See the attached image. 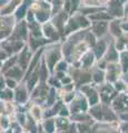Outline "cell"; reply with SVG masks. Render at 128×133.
Masks as SVG:
<instances>
[{
    "label": "cell",
    "instance_id": "6da1fadb",
    "mask_svg": "<svg viewBox=\"0 0 128 133\" xmlns=\"http://www.w3.org/2000/svg\"><path fill=\"white\" fill-rule=\"evenodd\" d=\"M105 29H106V23H105V22H99V23H97L95 26V31H96L97 34L104 33Z\"/></svg>",
    "mask_w": 128,
    "mask_h": 133
},
{
    "label": "cell",
    "instance_id": "7a4b0ae2",
    "mask_svg": "<svg viewBox=\"0 0 128 133\" xmlns=\"http://www.w3.org/2000/svg\"><path fill=\"white\" fill-rule=\"evenodd\" d=\"M104 49H105V43L104 42H100V43L97 46V48H96V55H97V57H100V55H103Z\"/></svg>",
    "mask_w": 128,
    "mask_h": 133
},
{
    "label": "cell",
    "instance_id": "3957f363",
    "mask_svg": "<svg viewBox=\"0 0 128 133\" xmlns=\"http://www.w3.org/2000/svg\"><path fill=\"white\" fill-rule=\"evenodd\" d=\"M57 59H58V55L56 52L50 55V59H49V65H50V68H52V65H54L55 61H57Z\"/></svg>",
    "mask_w": 128,
    "mask_h": 133
},
{
    "label": "cell",
    "instance_id": "277c9868",
    "mask_svg": "<svg viewBox=\"0 0 128 133\" xmlns=\"http://www.w3.org/2000/svg\"><path fill=\"white\" fill-rule=\"evenodd\" d=\"M17 99H18V101H24L25 99H26V93L22 91V90H19L18 91V94H17Z\"/></svg>",
    "mask_w": 128,
    "mask_h": 133
},
{
    "label": "cell",
    "instance_id": "5b68a950",
    "mask_svg": "<svg viewBox=\"0 0 128 133\" xmlns=\"http://www.w3.org/2000/svg\"><path fill=\"white\" fill-rule=\"evenodd\" d=\"M9 75H12V77H16V78H20V72L18 69H14V70H11L9 73Z\"/></svg>",
    "mask_w": 128,
    "mask_h": 133
},
{
    "label": "cell",
    "instance_id": "8992f818",
    "mask_svg": "<svg viewBox=\"0 0 128 133\" xmlns=\"http://www.w3.org/2000/svg\"><path fill=\"white\" fill-rule=\"evenodd\" d=\"M37 78H38V75L37 74H34V77L29 80V84H28V87H29V89H32V87H34V84H35L36 80H37Z\"/></svg>",
    "mask_w": 128,
    "mask_h": 133
},
{
    "label": "cell",
    "instance_id": "52a82bcc",
    "mask_svg": "<svg viewBox=\"0 0 128 133\" xmlns=\"http://www.w3.org/2000/svg\"><path fill=\"white\" fill-rule=\"evenodd\" d=\"M29 55H29L27 51H25V52H24V55H22V59H21V62H22V65H24V67L26 65V61L28 60Z\"/></svg>",
    "mask_w": 128,
    "mask_h": 133
},
{
    "label": "cell",
    "instance_id": "ba28073f",
    "mask_svg": "<svg viewBox=\"0 0 128 133\" xmlns=\"http://www.w3.org/2000/svg\"><path fill=\"white\" fill-rule=\"evenodd\" d=\"M111 30L114 31L115 34H119L120 33V31H119V28L117 27V22H114V23L111 24Z\"/></svg>",
    "mask_w": 128,
    "mask_h": 133
},
{
    "label": "cell",
    "instance_id": "9c48e42d",
    "mask_svg": "<svg viewBox=\"0 0 128 133\" xmlns=\"http://www.w3.org/2000/svg\"><path fill=\"white\" fill-rule=\"evenodd\" d=\"M45 30H46V34H47V36H52L54 38H55V37L57 38V36H55V33H54V30H52L50 27H46Z\"/></svg>",
    "mask_w": 128,
    "mask_h": 133
},
{
    "label": "cell",
    "instance_id": "30bf717a",
    "mask_svg": "<svg viewBox=\"0 0 128 133\" xmlns=\"http://www.w3.org/2000/svg\"><path fill=\"white\" fill-rule=\"evenodd\" d=\"M124 70L126 71L128 68V55H124Z\"/></svg>",
    "mask_w": 128,
    "mask_h": 133
},
{
    "label": "cell",
    "instance_id": "8fae6325",
    "mask_svg": "<svg viewBox=\"0 0 128 133\" xmlns=\"http://www.w3.org/2000/svg\"><path fill=\"white\" fill-rule=\"evenodd\" d=\"M52 129H54V125H52V122H47L46 123V130L48 131V132H51L52 131Z\"/></svg>",
    "mask_w": 128,
    "mask_h": 133
},
{
    "label": "cell",
    "instance_id": "7c38bea8",
    "mask_svg": "<svg viewBox=\"0 0 128 133\" xmlns=\"http://www.w3.org/2000/svg\"><path fill=\"white\" fill-rule=\"evenodd\" d=\"M90 62H93V55H87L86 57V59H85V64L88 65Z\"/></svg>",
    "mask_w": 128,
    "mask_h": 133
},
{
    "label": "cell",
    "instance_id": "4fadbf2b",
    "mask_svg": "<svg viewBox=\"0 0 128 133\" xmlns=\"http://www.w3.org/2000/svg\"><path fill=\"white\" fill-rule=\"evenodd\" d=\"M37 17H38V19H40V20H45L46 18L48 17V14H44V12H40V14H37Z\"/></svg>",
    "mask_w": 128,
    "mask_h": 133
},
{
    "label": "cell",
    "instance_id": "5bb4252c",
    "mask_svg": "<svg viewBox=\"0 0 128 133\" xmlns=\"http://www.w3.org/2000/svg\"><path fill=\"white\" fill-rule=\"evenodd\" d=\"M24 12H25V6L24 7H21V9H19V11H18V14H17V17L21 18L22 16H24Z\"/></svg>",
    "mask_w": 128,
    "mask_h": 133
},
{
    "label": "cell",
    "instance_id": "9a60e30c",
    "mask_svg": "<svg viewBox=\"0 0 128 133\" xmlns=\"http://www.w3.org/2000/svg\"><path fill=\"white\" fill-rule=\"evenodd\" d=\"M58 124H59V126H61V128H66L67 126V121H65V120H59Z\"/></svg>",
    "mask_w": 128,
    "mask_h": 133
},
{
    "label": "cell",
    "instance_id": "2e32d148",
    "mask_svg": "<svg viewBox=\"0 0 128 133\" xmlns=\"http://www.w3.org/2000/svg\"><path fill=\"white\" fill-rule=\"evenodd\" d=\"M108 58L110 59V60H115V59L117 58V55H116V52H115L114 50H111V52H110V55H108Z\"/></svg>",
    "mask_w": 128,
    "mask_h": 133
},
{
    "label": "cell",
    "instance_id": "e0dca14e",
    "mask_svg": "<svg viewBox=\"0 0 128 133\" xmlns=\"http://www.w3.org/2000/svg\"><path fill=\"white\" fill-rule=\"evenodd\" d=\"M96 102H97V98H96L95 94H93V96H90V103L91 104H95Z\"/></svg>",
    "mask_w": 128,
    "mask_h": 133
},
{
    "label": "cell",
    "instance_id": "ac0fdd59",
    "mask_svg": "<svg viewBox=\"0 0 128 133\" xmlns=\"http://www.w3.org/2000/svg\"><path fill=\"white\" fill-rule=\"evenodd\" d=\"M99 110H100V109H99V108H97V109H94L93 110V113H94V114H95V115H96V116H97V118H100V113H98V111H99Z\"/></svg>",
    "mask_w": 128,
    "mask_h": 133
},
{
    "label": "cell",
    "instance_id": "d6986e66",
    "mask_svg": "<svg viewBox=\"0 0 128 133\" xmlns=\"http://www.w3.org/2000/svg\"><path fill=\"white\" fill-rule=\"evenodd\" d=\"M95 80H96V81H101V80H103V74H99V73H97V74L95 75Z\"/></svg>",
    "mask_w": 128,
    "mask_h": 133
},
{
    "label": "cell",
    "instance_id": "ffe728a7",
    "mask_svg": "<svg viewBox=\"0 0 128 133\" xmlns=\"http://www.w3.org/2000/svg\"><path fill=\"white\" fill-rule=\"evenodd\" d=\"M32 27H34V29H35V31H34V32H35V34H36V36H39V34H40V32H39V29H38V27H37V24H34Z\"/></svg>",
    "mask_w": 128,
    "mask_h": 133
},
{
    "label": "cell",
    "instance_id": "44dd1931",
    "mask_svg": "<svg viewBox=\"0 0 128 133\" xmlns=\"http://www.w3.org/2000/svg\"><path fill=\"white\" fill-rule=\"evenodd\" d=\"M93 18H105V19H108L107 14H97V16H93Z\"/></svg>",
    "mask_w": 128,
    "mask_h": 133
},
{
    "label": "cell",
    "instance_id": "7402d4cb",
    "mask_svg": "<svg viewBox=\"0 0 128 133\" xmlns=\"http://www.w3.org/2000/svg\"><path fill=\"white\" fill-rule=\"evenodd\" d=\"M79 20H80V23H81V26H84V27H85V26H88V22H87V21L85 20L84 18H79Z\"/></svg>",
    "mask_w": 128,
    "mask_h": 133
},
{
    "label": "cell",
    "instance_id": "603a6c76",
    "mask_svg": "<svg viewBox=\"0 0 128 133\" xmlns=\"http://www.w3.org/2000/svg\"><path fill=\"white\" fill-rule=\"evenodd\" d=\"M70 22H71V23H70V28H71V29H76L77 28V24L75 23V21H70Z\"/></svg>",
    "mask_w": 128,
    "mask_h": 133
},
{
    "label": "cell",
    "instance_id": "cb8c5ba5",
    "mask_svg": "<svg viewBox=\"0 0 128 133\" xmlns=\"http://www.w3.org/2000/svg\"><path fill=\"white\" fill-rule=\"evenodd\" d=\"M90 79V77L88 74H86V77H84V78H81V81L83 82H85V81H88V80H89Z\"/></svg>",
    "mask_w": 128,
    "mask_h": 133
},
{
    "label": "cell",
    "instance_id": "d4e9b609",
    "mask_svg": "<svg viewBox=\"0 0 128 133\" xmlns=\"http://www.w3.org/2000/svg\"><path fill=\"white\" fill-rule=\"evenodd\" d=\"M115 12V14H117V16H120L121 14V11H120V9H115V10H113Z\"/></svg>",
    "mask_w": 128,
    "mask_h": 133
},
{
    "label": "cell",
    "instance_id": "484cf974",
    "mask_svg": "<svg viewBox=\"0 0 128 133\" xmlns=\"http://www.w3.org/2000/svg\"><path fill=\"white\" fill-rule=\"evenodd\" d=\"M88 39H89L88 41H89L90 43H91V44H94V37H93V36H90V34H88Z\"/></svg>",
    "mask_w": 128,
    "mask_h": 133
},
{
    "label": "cell",
    "instance_id": "4316f807",
    "mask_svg": "<svg viewBox=\"0 0 128 133\" xmlns=\"http://www.w3.org/2000/svg\"><path fill=\"white\" fill-rule=\"evenodd\" d=\"M46 78V68L45 67H42V79Z\"/></svg>",
    "mask_w": 128,
    "mask_h": 133
},
{
    "label": "cell",
    "instance_id": "83f0119b",
    "mask_svg": "<svg viewBox=\"0 0 128 133\" xmlns=\"http://www.w3.org/2000/svg\"><path fill=\"white\" fill-rule=\"evenodd\" d=\"M8 84H9V87H11V88H12V87H15V82L9 80V81H8Z\"/></svg>",
    "mask_w": 128,
    "mask_h": 133
},
{
    "label": "cell",
    "instance_id": "f1b7e54d",
    "mask_svg": "<svg viewBox=\"0 0 128 133\" xmlns=\"http://www.w3.org/2000/svg\"><path fill=\"white\" fill-rule=\"evenodd\" d=\"M65 68H66V64H65V63H60L59 69H60V70H62V69H65Z\"/></svg>",
    "mask_w": 128,
    "mask_h": 133
},
{
    "label": "cell",
    "instance_id": "f546056e",
    "mask_svg": "<svg viewBox=\"0 0 128 133\" xmlns=\"http://www.w3.org/2000/svg\"><path fill=\"white\" fill-rule=\"evenodd\" d=\"M28 19H29V20H30V21L32 20V14H31L30 12H29V14H28Z\"/></svg>",
    "mask_w": 128,
    "mask_h": 133
},
{
    "label": "cell",
    "instance_id": "4dcf8cb0",
    "mask_svg": "<svg viewBox=\"0 0 128 133\" xmlns=\"http://www.w3.org/2000/svg\"><path fill=\"white\" fill-rule=\"evenodd\" d=\"M61 114H65V115H66V114H67V111H66V110H62Z\"/></svg>",
    "mask_w": 128,
    "mask_h": 133
},
{
    "label": "cell",
    "instance_id": "1f68e13d",
    "mask_svg": "<svg viewBox=\"0 0 128 133\" xmlns=\"http://www.w3.org/2000/svg\"><path fill=\"white\" fill-rule=\"evenodd\" d=\"M124 28L126 29V30H128V24H125V26H124Z\"/></svg>",
    "mask_w": 128,
    "mask_h": 133
},
{
    "label": "cell",
    "instance_id": "d6a6232c",
    "mask_svg": "<svg viewBox=\"0 0 128 133\" xmlns=\"http://www.w3.org/2000/svg\"><path fill=\"white\" fill-rule=\"evenodd\" d=\"M64 82H69V79H64Z\"/></svg>",
    "mask_w": 128,
    "mask_h": 133
},
{
    "label": "cell",
    "instance_id": "836d02e7",
    "mask_svg": "<svg viewBox=\"0 0 128 133\" xmlns=\"http://www.w3.org/2000/svg\"><path fill=\"white\" fill-rule=\"evenodd\" d=\"M119 1H124V0H119Z\"/></svg>",
    "mask_w": 128,
    "mask_h": 133
}]
</instances>
